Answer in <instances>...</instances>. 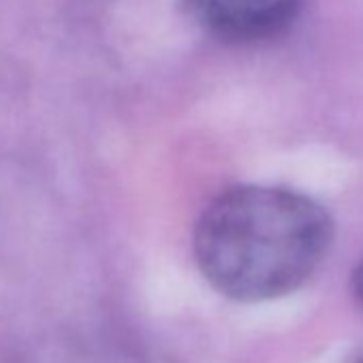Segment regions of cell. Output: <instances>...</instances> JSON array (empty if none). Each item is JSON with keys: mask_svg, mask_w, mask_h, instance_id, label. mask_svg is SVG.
<instances>
[{"mask_svg": "<svg viewBox=\"0 0 363 363\" xmlns=\"http://www.w3.org/2000/svg\"><path fill=\"white\" fill-rule=\"evenodd\" d=\"M197 20L233 41H261L286 30L301 0H186Z\"/></svg>", "mask_w": 363, "mask_h": 363, "instance_id": "cell-2", "label": "cell"}, {"mask_svg": "<svg viewBox=\"0 0 363 363\" xmlns=\"http://www.w3.org/2000/svg\"><path fill=\"white\" fill-rule=\"evenodd\" d=\"M352 289H354V295L363 301V261H361V265H359V267H357V272H354Z\"/></svg>", "mask_w": 363, "mask_h": 363, "instance_id": "cell-3", "label": "cell"}, {"mask_svg": "<svg viewBox=\"0 0 363 363\" xmlns=\"http://www.w3.org/2000/svg\"><path fill=\"white\" fill-rule=\"evenodd\" d=\"M331 238V218L314 199L278 186H238L201 214L195 259L225 297L269 301L312 278Z\"/></svg>", "mask_w": 363, "mask_h": 363, "instance_id": "cell-1", "label": "cell"}]
</instances>
